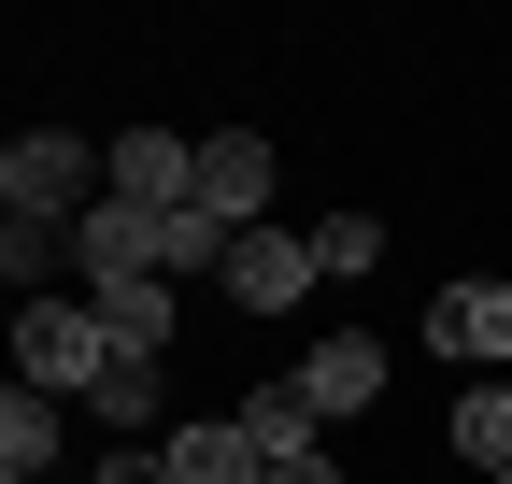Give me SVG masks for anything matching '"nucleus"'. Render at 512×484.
<instances>
[{"label": "nucleus", "instance_id": "1", "mask_svg": "<svg viewBox=\"0 0 512 484\" xmlns=\"http://www.w3.org/2000/svg\"><path fill=\"white\" fill-rule=\"evenodd\" d=\"M114 200V157L72 143V129H15L0 143V214H43V228H86Z\"/></svg>", "mask_w": 512, "mask_h": 484}, {"label": "nucleus", "instance_id": "2", "mask_svg": "<svg viewBox=\"0 0 512 484\" xmlns=\"http://www.w3.org/2000/svg\"><path fill=\"white\" fill-rule=\"evenodd\" d=\"M100 371H114V328L86 314V299H15V385H72V399H100Z\"/></svg>", "mask_w": 512, "mask_h": 484}, {"label": "nucleus", "instance_id": "3", "mask_svg": "<svg viewBox=\"0 0 512 484\" xmlns=\"http://www.w3.org/2000/svg\"><path fill=\"white\" fill-rule=\"evenodd\" d=\"M214 285L242 299V314H299V299H313V285H328V271H313V228H242Z\"/></svg>", "mask_w": 512, "mask_h": 484}, {"label": "nucleus", "instance_id": "4", "mask_svg": "<svg viewBox=\"0 0 512 484\" xmlns=\"http://www.w3.org/2000/svg\"><path fill=\"white\" fill-rule=\"evenodd\" d=\"M114 200L128 214H185V200H200V143H185V129H128L114 143Z\"/></svg>", "mask_w": 512, "mask_h": 484}, {"label": "nucleus", "instance_id": "5", "mask_svg": "<svg viewBox=\"0 0 512 484\" xmlns=\"http://www.w3.org/2000/svg\"><path fill=\"white\" fill-rule=\"evenodd\" d=\"M285 385L313 399V428H342V413H370V399H384V342H370V328H342V342H313Z\"/></svg>", "mask_w": 512, "mask_h": 484}, {"label": "nucleus", "instance_id": "6", "mask_svg": "<svg viewBox=\"0 0 512 484\" xmlns=\"http://www.w3.org/2000/svg\"><path fill=\"white\" fill-rule=\"evenodd\" d=\"M427 342L470 356V371L498 385V371H512V285H441V299H427Z\"/></svg>", "mask_w": 512, "mask_h": 484}, {"label": "nucleus", "instance_id": "7", "mask_svg": "<svg viewBox=\"0 0 512 484\" xmlns=\"http://www.w3.org/2000/svg\"><path fill=\"white\" fill-rule=\"evenodd\" d=\"M256 200H271V143H256V129H214L200 143V214L214 228H271Z\"/></svg>", "mask_w": 512, "mask_h": 484}, {"label": "nucleus", "instance_id": "8", "mask_svg": "<svg viewBox=\"0 0 512 484\" xmlns=\"http://www.w3.org/2000/svg\"><path fill=\"white\" fill-rule=\"evenodd\" d=\"M86 314L114 328V356H171V285H157V271H114V285H86Z\"/></svg>", "mask_w": 512, "mask_h": 484}, {"label": "nucleus", "instance_id": "9", "mask_svg": "<svg viewBox=\"0 0 512 484\" xmlns=\"http://www.w3.org/2000/svg\"><path fill=\"white\" fill-rule=\"evenodd\" d=\"M72 271H86V285H114V271H157V214H128V200H100V214L72 228Z\"/></svg>", "mask_w": 512, "mask_h": 484}, {"label": "nucleus", "instance_id": "10", "mask_svg": "<svg viewBox=\"0 0 512 484\" xmlns=\"http://www.w3.org/2000/svg\"><path fill=\"white\" fill-rule=\"evenodd\" d=\"M157 456H171V484H271V456L242 442V413H228V428H171Z\"/></svg>", "mask_w": 512, "mask_h": 484}, {"label": "nucleus", "instance_id": "11", "mask_svg": "<svg viewBox=\"0 0 512 484\" xmlns=\"http://www.w3.org/2000/svg\"><path fill=\"white\" fill-rule=\"evenodd\" d=\"M43 470H57V399L15 385V399H0V484H43Z\"/></svg>", "mask_w": 512, "mask_h": 484}, {"label": "nucleus", "instance_id": "12", "mask_svg": "<svg viewBox=\"0 0 512 484\" xmlns=\"http://www.w3.org/2000/svg\"><path fill=\"white\" fill-rule=\"evenodd\" d=\"M242 442H256V456L285 470V456H313L328 428H313V399H299V385H256V399H242Z\"/></svg>", "mask_w": 512, "mask_h": 484}, {"label": "nucleus", "instance_id": "13", "mask_svg": "<svg viewBox=\"0 0 512 484\" xmlns=\"http://www.w3.org/2000/svg\"><path fill=\"white\" fill-rule=\"evenodd\" d=\"M456 456H470L484 484L512 470V385H456Z\"/></svg>", "mask_w": 512, "mask_h": 484}, {"label": "nucleus", "instance_id": "14", "mask_svg": "<svg viewBox=\"0 0 512 484\" xmlns=\"http://www.w3.org/2000/svg\"><path fill=\"white\" fill-rule=\"evenodd\" d=\"M72 257V228H43V214H0V271H15V299H43L29 271H57Z\"/></svg>", "mask_w": 512, "mask_h": 484}, {"label": "nucleus", "instance_id": "15", "mask_svg": "<svg viewBox=\"0 0 512 484\" xmlns=\"http://www.w3.org/2000/svg\"><path fill=\"white\" fill-rule=\"evenodd\" d=\"M86 413H114V428H157V356H114ZM157 442H171V428H157Z\"/></svg>", "mask_w": 512, "mask_h": 484}, {"label": "nucleus", "instance_id": "16", "mask_svg": "<svg viewBox=\"0 0 512 484\" xmlns=\"http://www.w3.org/2000/svg\"><path fill=\"white\" fill-rule=\"evenodd\" d=\"M370 257H384V228H370V214H328V228H313V271H328V285L370 271Z\"/></svg>", "mask_w": 512, "mask_h": 484}, {"label": "nucleus", "instance_id": "17", "mask_svg": "<svg viewBox=\"0 0 512 484\" xmlns=\"http://www.w3.org/2000/svg\"><path fill=\"white\" fill-rule=\"evenodd\" d=\"M100 484H171V456H157V442H128V456H100Z\"/></svg>", "mask_w": 512, "mask_h": 484}, {"label": "nucleus", "instance_id": "18", "mask_svg": "<svg viewBox=\"0 0 512 484\" xmlns=\"http://www.w3.org/2000/svg\"><path fill=\"white\" fill-rule=\"evenodd\" d=\"M271 484H342V470H328V442H313V456H285V470H271Z\"/></svg>", "mask_w": 512, "mask_h": 484}, {"label": "nucleus", "instance_id": "19", "mask_svg": "<svg viewBox=\"0 0 512 484\" xmlns=\"http://www.w3.org/2000/svg\"><path fill=\"white\" fill-rule=\"evenodd\" d=\"M498 484H512V470H498Z\"/></svg>", "mask_w": 512, "mask_h": 484}]
</instances>
